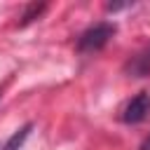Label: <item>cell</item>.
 Masks as SVG:
<instances>
[{"label":"cell","mask_w":150,"mask_h":150,"mask_svg":"<svg viewBox=\"0 0 150 150\" xmlns=\"http://www.w3.org/2000/svg\"><path fill=\"white\" fill-rule=\"evenodd\" d=\"M115 23H108V21H101V23H94L89 26L80 38H77V52L80 54H94V52H101L110 38L115 35Z\"/></svg>","instance_id":"cell-1"},{"label":"cell","mask_w":150,"mask_h":150,"mask_svg":"<svg viewBox=\"0 0 150 150\" xmlns=\"http://www.w3.org/2000/svg\"><path fill=\"white\" fill-rule=\"evenodd\" d=\"M148 115H150V94H148V91H141V94H136V96L124 105V110H122V122H127V124H138V122H143Z\"/></svg>","instance_id":"cell-2"},{"label":"cell","mask_w":150,"mask_h":150,"mask_svg":"<svg viewBox=\"0 0 150 150\" xmlns=\"http://www.w3.org/2000/svg\"><path fill=\"white\" fill-rule=\"evenodd\" d=\"M124 73L129 77H148L150 75V47L141 49L124 63Z\"/></svg>","instance_id":"cell-3"},{"label":"cell","mask_w":150,"mask_h":150,"mask_svg":"<svg viewBox=\"0 0 150 150\" xmlns=\"http://www.w3.org/2000/svg\"><path fill=\"white\" fill-rule=\"evenodd\" d=\"M30 129H33V124H23L19 131H14V134H12V138L5 143V148H2V150H19V148L23 145V141L28 138Z\"/></svg>","instance_id":"cell-4"},{"label":"cell","mask_w":150,"mask_h":150,"mask_svg":"<svg viewBox=\"0 0 150 150\" xmlns=\"http://www.w3.org/2000/svg\"><path fill=\"white\" fill-rule=\"evenodd\" d=\"M40 12H45V5H30V7L23 12V16H21V23H28V21L38 19V16H40Z\"/></svg>","instance_id":"cell-5"},{"label":"cell","mask_w":150,"mask_h":150,"mask_svg":"<svg viewBox=\"0 0 150 150\" xmlns=\"http://www.w3.org/2000/svg\"><path fill=\"white\" fill-rule=\"evenodd\" d=\"M141 150H150V136H148V138L141 143Z\"/></svg>","instance_id":"cell-6"}]
</instances>
